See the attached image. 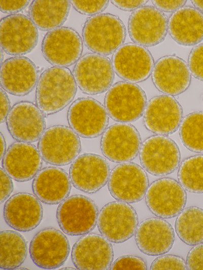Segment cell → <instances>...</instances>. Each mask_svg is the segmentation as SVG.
<instances>
[{
    "instance_id": "ffe728a7",
    "label": "cell",
    "mask_w": 203,
    "mask_h": 270,
    "mask_svg": "<svg viewBox=\"0 0 203 270\" xmlns=\"http://www.w3.org/2000/svg\"><path fill=\"white\" fill-rule=\"evenodd\" d=\"M44 115L31 102H17L12 106L6 119L8 131L17 141L35 142L45 131Z\"/></svg>"
},
{
    "instance_id": "8d00e7d4",
    "label": "cell",
    "mask_w": 203,
    "mask_h": 270,
    "mask_svg": "<svg viewBox=\"0 0 203 270\" xmlns=\"http://www.w3.org/2000/svg\"><path fill=\"white\" fill-rule=\"evenodd\" d=\"M110 269H147L145 260L140 257L125 255L117 258L111 264Z\"/></svg>"
},
{
    "instance_id": "d590c367",
    "label": "cell",
    "mask_w": 203,
    "mask_h": 270,
    "mask_svg": "<svg viewBox=\"0 0 203 270\" xmlns=\"http://www.w3.org/2000/svg\"><path fill=\"white\" fill-rule=\"evenodd\" d=\"M188 66L194 78L203 81V43L194 47L190 52Z\"/></svg>"
},
{
    "instance_id": "52a82bcc",
    "label": "cell",
    "mask_w": 203,
    "mask_h": 270,
    "mask_svg": "<svg viewBox=\"0 0 203 270\" xmlns=\"http://www.w3.org/2000/svg\"><path fill=\"white\" fill-rule=\"evenodd\" d=\"M139 152L142 167L154 176L169 175L180 164L181 156L178 145L164 135H156L147 138L142 143Z\"/></svg>"
},
{
    "instance_id": "7dc6e473",
    "label": "cell",
    "mask_w": 203,
    "mask_h": 270,
    "mask_svg": "<svg viewBox=\"0 0 203 270\" xmlns=\"http://www.w3.org/2000/svg\"><path fill=\"white\" fill-rule=\"evenodd\" d=\"M67 268H69V269H76L75 268H73V267H64V268H62L61 269H66Z\"/></svg>"
},
{
    "instance_id": "3957f363",
    "label": "cell",
    "mask_w": 203,
    "mask_h": 270,
    "mask_svg": "<svg viewBox=\"0 0 203 270\" xmlns=\"http://www.w3.org/2000/svg\"><path fill=\"white\" fill-rule=\"evenodd\" d=\"M105 107L114 121L130 123L137 121L144 114L147 97L137 84L127 81L118 82L112 85L104 99Z\"/></svg>"
},
{
    "instance_id": "74e56055",
    "label": "cell",
    "mask_w": 203,
    "mask_h": 270,
    "mask_svg": "<svg viewBox=\"0 0 203 270\" xmlns=\"http://www.w3.org/2000/svg\"><path fill=\"white\" fill-rule=\"evenodd\" d=\"M187 269H203V243L195 245L188 253Z\"/></svg>"
},
{
    "instance_id": "7c38bea8",
    "label": "cell",
    "mask_w": 203,
    "mask_h": 270,
    "mask_svg": "<svg viewBox=\"0 0 203 270\" xmlns=\"http://www.w3.org/2000/svg\"><path fill=\"white\" fill-rule=\"evenodd\" d=\"M83 49L80 34L69 27L50 30L44 36L41 50L44 58L51 65L68 67L81 58Z\"/></svg>"
},
{
    "instance_id": "8992f818",
    "label": "cell",
    "mask_w": 203,
    "mask_h": 270,
    "mask_svg": "<svg viewBox=\"0 0 203 270\" xmlns=\"http://www.w3.org/2000/svg\"><path fill=\"white\" fill-rule=\"evenodd\" d=\"M73 76L83 93L94 95L101 94L111 88L114 79V70L108 57L89 53L76 62Z\"/></svg>"
},
{
    "instance_id": "277c9868",
    "label": "cell",
    "mask_w": 203,
    "mask_h": 270,
    "mask_svg": "<svg viewBox=\"0 0 203 270\" xmlns=\"http://www.w3.org/2000/svg\"><path fill=\"white\" fill-rule=\"evenodd\" d=\"M38 149L46 163L64 166L76 159L81 143L79 135L71 127L56 125L45 130L39 140Z\"/></svg>"
},
{
    "instance_id": "44dd1931",
    "label": "cell",
    "mask_w": 203,
    "mask_h": 270,
    "mask_svg": "<svg viewBox=\"0 0 203 270\" xmlns=\"http://www.w3.org/2000/svg\"><path fill=\"white\" fill-rule=\"evenodd\" d=\"M183 109L179 102L168 95H157L147 103L144 112L146 128L157 135H169L179 127Z\"/></svg>"
},
{
    "instance_id": "1f68e13d",
    "label": "cell",
    "mask_w": 203,
    "mask_h": 270,
    "mask_svg": "<svg viewBox=\"0 0 203 270\" xmlns=\"http://www.w3.org/2000/svg\"><path fill=\"white\" fill-rule=\"evenodd\" d=\"M179 183L188 191L203 194V155H196L185 159L178 171Z\"/></svg>"
},
{
    "instance_id": "603a6c76",
    "label": "cell",
    "mask_w": 203,
    "mask_h": 270,
    "mask_svg": "<svg viewBox=\"0 0 203 270\" xmlns=\"http://www.w3.org/2000/svg\"><path fill=\"white\" fill-rule=\"evenodd\" d=\"M43 206L32 194L20 192L12 195L5 203L4 218L14 229L27 232L36 228L41 222Z\"/></svg>"
},
{
    "instance_id": "4dcf8cb0",
    "label": "cell",
    "mask_w": 203,
    "mask_h": 270,
    "mask_svg": "<svg viewBox=\"0 0 203 270\" xmlns=\"http://www.w3.org/2000/svg\"><path fill=\"white\" fill-rule=\"evenodd\" d=\"M179 239L188 245L203 243V209L196 206L184 208L175 223Z\"/></svg>"
},
{
    "instance_id": "2e32d148",
    "label": "cell",
    "mask_w": 203,
    "mask_h": 270,
    "mask_svg": "<svg viewBox=\"0 0 203 270\" xmlns=\"http://www.w3.org/2000/svg\"><path fill=\"white\" fill-rule=\"evenodd\" d=\"M142 145L140 134L129 124L119 123L107 128L100 140L104 156L114 163L129 162L138 156Z\"/></svg>"
},
{
    "instance_id": "60d3db41",
    "label": "cell",
    "mask_w": 203,
    "mask_h": 270,
    "mask_svg": "<svg viewBox=\"0 0 203 270\" xmlns=\"http://www.w3.org/2000/svg\"><path fill=\"white\" fill-rule=\"evenodd\" d=\"M154 7L162 12H173L183 7L186 1H152Z\"/></svg>"
},
{
    "instance_id": "ac0fdd59",
    "label": "cell",
    "mask_w": 203,
    "mask_h": 270,
    "mask_svg": "<svg viewBox=\"0 0 203 270\" xmlns=\"http://www.w3.org/2000/svg\"><path fill=\"white\" fill-rule=\"evenodd\" d=\"M113 246L102 235L91 233L83 235L73 246L72 262L78 269L106 270L113 263Z\"/></svg>"
},
{
    "instance_id": "4316f807",
    "label": "cell",
    "mask_w": 203,
    "mask_h": 270,
    "mask_svg": "<svg viewBox=\"0 0 203 270\" xmlns=\"http://www.w3.org/2000/svg\"><path fill=\"white\" fill-rule=\"evenodd\" d=\"M71 183L70 176L63 169L46 167L35 176L32 188L41 202L47 205H56L68 197Z\"/></svg>"
},
{
    "instance_id": "f546056e",
    "label": "cell",
    "mask_w": 203,
    "mask_h": 270,
    "mask_svg": "<svg viewBox=\"0 0 203 270\" xmlns=\"http://www.w3.org/2000/svg\"><path fill=\"white\" fill-rule=\"evenodd\" d=\"M0 267L3 269L18 268L27 254L26 241L20 233L12 230L1 232Z\"/></svg>"
},
{
    "instance_id": "bcb514c9",
    "label": "cell",
    "mask_w": 203,
    "mask_h": 270,
    "mask_svg": "<svg viewBox=\"0 0 203 270\" xmlns=\"http://www.w3.org/2000/svg\"><path fill=\"white\" fill-rule=\"evenodd\" d=\"M3 59V49L1 48V63L2 64V61Z\"/></svg>"
},
{
    "instance_id": "4fadbf2b",
    "label": "cell",
    "mask_w": 203,
    "mask_h": 270,
    "mask_svg": "<svg viewBox=\"0 0 203 270\" xmlns=\"http://www.w3.org/2000/svg\"><path fill=\"white\" fill-rule=\"evenodd\" d=\"M67 118L70 127L85 138H96L103 134L109 120L106 108L90 97L75 100L69 108Z\"/></svg>"
},
{
    "instance_id": "484cf974",
    "label": "cell",
    "mask_w": 203,
    "mask_h": 270,
    "mask_svg": "<svg viewBox=\"0 0 203 270\" xmlns=\"http://www.w3.org/2000/svg\"><path fill=\"white\" fill-rule=\"evenodd\" d=\"M42 160L34 145L17 141L7 150L2 159V165L12 179L25 182L34 178L41 170Z\"/></svg>"
},
{
    "instance_id": "8fae6325",
    "label": "cell",
    "mask_w": 203,
    "mask_h": 270,
    "mask_svg": "<svg viewBox=\"0 0 203 270\" xmlns=\"http://www.w3.org/2000/svg\"><path fill=\"white\" fill-rule=\"evenodd\" d=\"M149 186V179L144 168L132 162L116 166L111 171L108 187L116 200L127 203L143 199Z\"/></svg>"
},
{
    "instance_id": "7a4b0ae2",
    "label": "cell",
    "mask_w": 203,
    "mask_h": 270,
    "mask_svg": "<svg viewBox=\"0 0 203 270\" xmlns=\"http://www.w3.org/2000/svg\"><path fill=\"white\" fill-rule=\"evenodd\" d=\"M126 35L122 21L110 13L92 16L86 21L82 30L85 46L93 53L104 56L114 53L123 45Z\"/></svg>"
},
{
    "instance_id": "d6986e66",
    "label": "cell",
    "mask_w": 203,
    "mask_h": 270,
    "mask_svg": "<svg viewBox=\"0 0 203 270\" xmlns=\"http://www.w3.org/2000/svg\"><path fill=\"white\" fill-rule=\"evenodd\" d=\"M109 165L105 158L92 153H83L73 162L69 169L72 183L87 194L96 192L108 182Z\"/></svg>"
},
{
    "instance_id": "6da1fadb",
    "label": "cell",
    "mask_w": 203,
    "mask_h": 270,
    "mask_svg": "<svg viewBox=\"0 0 203 270\" xmlns=\"http://www.w3.org/2000/svg\"><path fill=\"white\" fill-rule=\"evenodd\" d=\"M77 84L70 69L53 66L45 70L37 84L36 102L45 115L56 113L72 102Z\"/></svg>"
},
{
    "instance_id": "cb8c5ba5",
    "label": "cell",
    "mask_w": 203,
    "mask_h": 270,
    "mask_svg": "<svg viewBox=\"0 0 203 270\" xmlns=\"http://www.w3.org/2000/svg\"><path fill=\"white\" fill-rule=\"evenodd\" d=\"M38 81L37 67L27 57L14 56L1 64V88L10 94L25 96L33 90Z\"/></svg>"
},
{
    "instance_id": "e575fe53",
    "label": "cell",
    "mask_w": 203,
    "mask_h": 270,
    "mask_svg": "<svg viewBox=\"0 0 203 270\" xmlns=\"http://www.w3.org/2000/svg\"><path fill=\"white\" fill-rule=\"evenodd\" d=\"M109 1H71V4L78 12L85 15H95L104 11Z\"/></svg>"
},
{
    "instance_id": "f35d334b",
    "label": "cell",
    "mask_w": 203,
    "mask_h": 270,
    "mask_svg": "<svg viewBox=\"0 0 203 270\" xmlns=\"http://www.w3.org/2000/svg\"><path fill=\"white\" fill-rule=\"evenodd\" d=\"M1 175V204L6 201L13 190V183L12 178L3 168L0 169Z\"/></svg>"
},
{
    "instance_id": "e0dca14e",
    "label": "cell",
    "mask_w": 203,
    "mask_h": 270,
    "mask_svg": "<svg viewBox=\"0 0 203 270\" xmlns=\"http://www.w3.org/2000/svg\"><path fill=\"white\" fill-rule=\"evenodd\" d=\"M112 63L119 77L133 83L147 80L154 66L150 52L145 47L131 43L122 45L114 53Z\"/></svg>"
},
{
    "instance_id": "836d02e7",
    "label": "cell",
    "mask_w": 203,
    "mask_h": 270,
    "mask_svg": "<svg viewBox=\"0 0 203 270\" xmlns=\"http://www.w3.org/2000/svg\"><path fill=\"white\" fill-rule=\"evenodd\" d=\"M150 269H187L186 262L180 256L175 255H162L156 257L152 262Z\"/></svg>"
},
{
    "instance_id": "9c48e42d",
    "label": "cell",
    "mask_w": 203,
    "mask_h": 270,
    "mask_svg": "<svg viewBox=\"0 0 203 270\" xmlns=\"http://www.w3.org/2000/svg\"><path fill=\"white\" fill-rule=\"evenodd\" d=\"M70 251L67 238L54 227L44 228L32 238L29 252L33 262L47 269H56L66 261Z\"/></svg>"
},
{
    "instance_id": "c3c4849f",
    "label": "cell",
    "mask_w": 203,
    "mask_h": 270,
    "mask_svg": "<svg viewBox=\"0 0 203 270\" xmlns=\"http://www.w3.org/2000/svg\"><path fill=\"white\" fill-rule=\"evenodd\" d=\"M202 101H203V93H202Z\"/></svg>"
},
{
    "instance_id": "ba28073f",
    "label": "cell",
    "mask_w": 203,
    "mask_h": 270,
    "mask_svg": "<svg viewBox=\"0 0 203 270\" xmlns=\"http://www.w3.org/2000/svg\"><path fill=\"white\" fill-rule=\"evenodd\" d=\"M97 223L101 235L110 242L121 243L135 234L138 217L134 209L127 203L113 201L101 209Z\"/></svg>"
},
{
    "instance_id": "30bf717a",
    "label": "cell",
    "mask_w": 203,
    "mask_h": 270,
    "mask_svg": "<svg viewBox=\"0 0 203 270\" xmlns=\"http://www.w3.org/2000/svg\"><path fill=\"white\" fill-rule=\"evenodd\" d=\"M38 36L37 26L26 15L12 14L1 19V46L9 55L21 56L29 53L37 46Z\"/></svg>"
},
{
    "instance_id": "83f0119b",
    "label": "cell",
    "mask_w": 203,
    "mask_h": 270,
    "mask_svg": "<svg viewBox=\"0 0 203 270\" xmlns=\"http://www.w3.org/2000/svg\"><path fill=\"white\" fill-rule=\"evenodd\" d=\"M168 30L171 37L180 45L198 44L203 40V13L193 7H181L171 15Z\"/></svg>"
},
{
    "instance_id": "b9f144b4",
    "label": "cell",
    "mask_w": 203,
    "mask_h": 270,
    "mask_svg": "<svg viewBox=\"0 0 203 270\" xmlns=\"http://www.w3.org/2000/svg\"><path fill=\"white\" fill-rule=\"evenodd\" d=\"M111 2L118 9L125 11H134L141 8L148 2L147 1H111Z\"/></svg>"
},
{
    "instance_id": "f6af8a7d",
    "label": "cell",
    "mask_w": 203,
    "mask_h": 270,
    "mask_svg": "<svg viewBox=\"0 0 203 270\" xmlns=\"http://www.w3.org/2000/svg\"><path fill=\"white\" fill-rule=\"evenodd\" d=\"M191 3L194 8L201 12H203V1H192Z\"/></svg>"
},
{
    "instance_id": "d6a6232c",
    "label": "cell",
    "mask_w": 203,
    "mask_h": 270,
    "mask_svg": "<svg viewBox=\"0 0 203 270\" xmlns=\"http://www.w3.org/2000/svg\"><path fill=\"white\" fill-rule=\"evenodd\" d=\"M179 135L188 149L203 153V111H194L186 115L180 125Z\"/></svg>"
},
{
    "instance_id": "ee69618b",
    "label": "cell",
    "mask_w": 203,
    "mask_h": 270,
    "mask_svg": "<svg viewBox=\"0 0 203 270\" xmlns=\"http://www.w3.org/2000/svg\"><path fill=\"white\" fill-rule=\"evenodd\" d=\"M1 159L2 160L7 151L6 143L2 133H1Z\"/></svg>"
},
{
    "instance_id": "9a60e30c",
    "label": "cell",
    "mask_w": 203,
    "mask_h": 270,
    "mask_svg": "<svg viewBox=\"0 0 203 270\" xmlns=\"http://www.w3.org/2000/svg\"><path fill=\"white\" fill-rule=\"evenodd\" d=\"M150 211L155 216L170 219L179 215L187 202L185 189L176 180L165 177L153 181L145 195Z\"/></svg>"
},
{
    "instance_id": "7bdbcfd3",
    "label": "cell",
    "mask_w": 203,
    "mask_h": 270,
    "mask_svg": "<svg viewBox=\"0 0 203 270\" xmlns=\"http://www.w3.org/2000/svg\"><path fill=\"white\" fill-rule=\"evenodd\" d=\"M11 103L6 91L1 88V115L0 122L2 124L6 121L11 110Z\"/></svg>"
},
{
    "instance_id": "5bb4252c",
    "label": "cell",
    "mask_w": 203,
    "mask_h": 270,
    "mask_svg": "<svg viewBox=\"0 0 203 270\" xmlns=\"http://www.w3.org/2000/svg\"><path fill=\"white\" fill-rule=\"evenodd\" d=\"M166 15L155 7L144 6L133 11L128 21V32L134 43L155 46L164 40L168 30Z\"/></svg>"
},
{
    "instance_id": "d4e9b609",
    "label": "cell",
    "mask_w": 203,
    "mask_h": 270,
    "mask_svg": "<svg viewBox=\"0 0 203 270\" xmlns=\"http://www.w3.org/2000/svg\"><path fill=\"white\" fill-rule=\"evenodd\" d=\"M174 230L165 220L150 217L143 220L135 233V242L139 249L150 256H158L168 252L175 241Z\"/></svg>"
},
{
    "instance_id": "f1b7e54d",
    "label": "cell",
    "mask_w": 203,
    "mask_h": 270,
    "mask_svg": "<svg viewBox=\"0 0 203 270\" xmlns=\"http://www.w3.org/2000/svg\"><path fill=\"white\" fill-rule=\"evenodd\" d=\"M71 4V1L64 0L33 1L29 8V17L39 29L50 31L64 24Z\"/></svg>"
},
{
    "instance_id": "ab89813d",
    "label": "cell",
    "mask_w": 203,
    "mask_h": 270,
    "mask_svg": "<svg viewBox=\"0 0 203 270\" xmlns=\"http://www.w3.org/2000/svg\"><path fill=\"white\" fill-rule=\"evenodd\" d=\"M29 1H0L1 11L11 15L24 9L29 4Z\"/></svg>"
},
{
    "instance_id": "5b68a950",
    "label": "cell",
    "mask_w": 203,
    "mask_h": 270,
    "mask_svg": "<svg viewBox=\"0 0 203 270\" xmlns=\"http://www.w3.org/2000/svg\"><path fill=\"white\" fill-rule=\"evenodd\" d=\"M98 215L94 202L82 195L67 197L60 203L56 211L59 226L63 233L72 236L92 232L96 225Z\"/></svg>"
},
{
    "instance_id": "7402d4cb",
    "label": "cell",
    "mask_w": 203,
    "mask_h": 270,
    "mask_svg": "<svg viewBox=\"0 0 203 270\" xmlns=\"http://www.w3.org/2000/svg\"><path fill=\"white\" fill-rule=\"evenodd\" d=\"M155 87L171 96L185 92L191 83V73L186 62L176 55H167L158 59L152 72Z\"/></svg>"
}]
</instances>
